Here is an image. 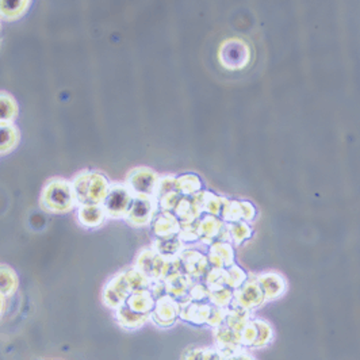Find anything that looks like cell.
<instances>
[{
  "mask_svg": "<svg viewBox=\"0 0 360 360\" xmlns=\"http://www.w3.org/2000/svg\"><path fill=\"white\" fill-rule=\"evenodd\" d=\"M158 177L152 170L137 168L128 175V188L136 193L137 197H152L158 187Z\"/></svg>",
  "mask_w": 360,
  "mask_h": 360,
  "instance_id": "obj_5",
  "label": "cell"
},
{
  "mask_svg": "<svg viewBox=\"0 0 360 360\" xmlns=\"http://www.w3.org/2000/svg\"><path fill=\"white\" fill-rule=\"evenodd\" d=\"M131 207L129 208L131 221H137V224H147L152 211L154 202L149 197H136L133 198Z\"/></svg>",
  "mask_w": 360,
  "mask_h": 360,
  "instance_id": "obj_9",
  "label": "cell"
},
{
  "mask_svg": "<svg viewBox=\"0 0 360 360\" xmlns=\"http://www.w3.org/2000/svg\"><path fill=\"white\" fill-rule=\"evenodd\" d=\"M186 268L187 271L194 277H201L207 271L208 267V259L198 252H186Z\"/></svg>",
  "mask_w": 360,
  "mask_h": 360,
  "instance_id": "obj_15",
  "label": "cell"
},
{
  "mask_svg": "<svg viewBox=\"0 0 360 360\" xmlns=\"http://www.w3.org/2000/svg\"><path fill=\"white\" fill-rule=\"evenodd\" d=\"M28 6H30V1L27 0L0 1V17L6 19H17L25 14Z\"/></svg>",
  "mask_w": 360,
  "mask_h": 360,
  "instance_id": "obj_14",
  "label": "cell"
},
{
  "mask_svg": "<svg viewBox=\"0 0 360 360\" xmlns=\"http://www.w3.org/2000/svg\"><path fill=\"white\" fill-rule=\"evenodd\" d=\"M227 311H228V309L217 308V306L211 308L207 324L210 327H213V328H218V327L224 325L225 324V318H227Z\"/></svg>",
  "mask_w": 360,
  "mask_h": 360,
  "instance_id": "obj_25",
  "label": "cell"
},
{
  "mask_svg": "<svg viewBox=\"0 0 360 360\" xmlns=\"http://www.w3.org/2000/svg\"><path fill=\"white\" fill-rule=\"evenodd\" d=\"M202 188V181L197 175H183L175 179V190L184 195H194Z\"/></svg>",
  "mask_w": 360,
  "mask_h": 360,
  "instance_id": "obj_17",
  "label": "cell"
},
{
  "mask_svg": "<svg viewBox=\"0 0 360 360\" xmlns=\"http://www.w3.org/2000/svg\"><path fill=\"white\" fill-rule=\"evenodd\" d=\"M187 310H188V313H193V314L186 316V320H190V321H193L194 324H198V325L207 324L208 317H210V311H211V308L208 305L194 304V305L188 306Z\"/></svg>",
  "mask_w": 360,
  "mask_h": 360,
  "instance_id": "obj_23",
  "label": "cell"
},
{
  "mask_svg": "<svg viewBox=\"0 0 360 360\" xmlns=\"http://www.w3.org/2000/svg\"><path fill=\"white\" fill-rule=\"evenodd\" d=\"M224 229V222L213 215L205 217L198 225V236L205 241L206 244H213V241L220 237Z\"/></svg>",
  "mask_w": 360,
  "mask_h": 360,
  "instance_id": "obj_10",
  "label": "cell"
},
{
  "mask_svg": "<svg viewBox=\"0 0 360 360\" xmlns=\"http://www.w3.org/2000/svg\"><path fill=\"white\" fill-rule=\"evenodd\" d=\"M110 188L108 180L98 172H83L74 181L76 199L87 205H98L104 201Z\"/></svg>",
  "mask_w": 360,
  "mask_h": 360,
  "instance_id": "obj_1",
  "label": "cell"
},
{
  "mask_svg": "<svg viewBox=\"0 0 360 360\" xmlns=\"http://www.w3.org/2000/svg\"><path fill=\"white\" fill-rule=\"evenodd\" d=\"M17 114L18 106L15 99L7 92H0V124H13Z\"/></svg>",
  "mask_w": 360,
  "mask_h": 360,
  "instance_id": "obj_13",
  "label": "cell"
},
{
  "mask_svg": "<svg viewBox=\"0 0 360 360\" xmlns=\"http://www.w3.org/2000/svg\"><path fill=\"white\" fill-rule=\"evenodd\" d=\"M227 231L229 233V241L231 240L234 244H241L252 236V228L245 221L227 225Z\"/></svg>",
  "mask_w": 360,
  "mask_h": 360,
  "instance_id": "obj_18",
  "label": "cell"
},
{
  "mask_svg": "<svg viewBox=\"0 0 360 360\" xmlns=\"http://www.w3.org/2000/svg\"><path fill=\"white\" fill-rule=\"evenodd\" d=\"M241 214H243V221L245 222H251L255 215H256V210H255V206L249 202H245L243 201L241 202Z\"/></svg>",
  "mask_w": 360,
  "mask_h": 360,
  "instance_id": "obj_27",
  "label": "cell"
},
{
  "mask_svg": "<svg viewBox=\"0 0 360 360\" xmlns=\"http://www.w3.org/2000/svg\"><path fill=\"white\" fill-rule=\"evenodd\" d=\"M76 204L74 186L63 179L47 183L41 195V205L49 211H69Z\"/></svg>",
  "mask_w": 360,
  "mask_h": 360,
  "instance_id": "obj_2",
  "label": "cell"
},
{
  "mask_svg": "<svg viewBox=\"0 0 360 360\" xmlns=\"http://www.w3.org/2000/svg\"><path fill=\"white\" fill-rule=\"evenodd\" d=\"M251 47L238 37H231L221 42L218 48V61L227 71H241L251 63Z\"/></svg>",
  "mask_w": 360,
  "mask_h": 360,
  "instance_id": "obj_3",
  "label": "cell"
},
{
  "mask_svg": "<svg viewBox=\"0 0 360 360\" xmlns=\"http://www.w3.org/2000/svg\"><path fill=\"white\" fill-rule=\"evenodd\" d=\"M208 298L217 308L229 309L233 302V291L227 286L208 288Z\"/></svg>",
  "mask_w": 360,
  "mask_h": 360,
  "instance_id": "obj_16",
  "label": "cell"
},
{
  "mask_svg": "<svg viewBox=\"0 0 360 360\" xmlns=\"http://www.w3.org/2000/svg\"><path fill=\"white\" fill-rule=\"evenodd\" d=\"M103 211L102 208L98 205H87L81 207L80 210V218L83 220V222H101L102 220Z\"/></svg>",
  "mask_w": 360,
  "mask_h": 360,
  "instance_id": "obj_24",
  "label": "cell"
},
{
  "mask_svg": "<svg viewBox=\"0 0 360 360\" xmlns=\"http://www.w3.org/2000/svg\"><path fill=\"white\" fill-rule=\"evenodd\" d=\"M247 281H248V275L238 265L233 264L231 267L225 268V286L227 287L237 290L238 287H241Z\"/></svg>",
  "mask_w": 360,
  "mask_h": 360,
  "instance_id": "obj_21",
  "label": "cell"
},
{
  "mask_svg": "<svg viewBox=\"0 0 360 360\" xmlns=\"http://www.w3.org/2000/svg\"><path fill=\"white\" fill-rule=\"evenodd\" d=\"M179 202L180 197L178 195V193H175V191H170V193L164 194V197L161 199V205L165 210L175 208Z\"/></svg>",
  "mask_w": 360,
  "mask_h": 360,
  "instance_id": "obj_26",
  "label": "cell"
},
{
  "mask_svg": "<svg viewBox=\"0 0 360 360\" xmlns=\"http://www.w3.org/2000/svg\"><path fill=\"white\" fill-rule=\"evenodd\" d=\"M175 208H177L178 217L186 224L194 222L201 211L198 208V206L195 205V202L190 201V199H180L179 204Z\"/></svg>",
  "mask_w": 360,
  "mask_h": 360,
  "instance_id": "obj_20",
  "label": "cell"
},
{
  "mask_svg": "<svg viewBox=\"0 0 360 360\" xmlns=\"http://www.w3.org/2000/svg\"><path fill=\"white\" fill-rule=\"evenodd\" d=\"M208 263L214 268H228L234 264V252L231 243L228 241H218L213 243L208 252Z\"/></svg>",
  "mask_w": 360,
  "mask_h": 360,
  "instance_id": "obj_8",
  "label": "cell"
},
{
  "mask_svg": "<svg viewBox=\"0 0 360 360\" xmlns=\"http://www.w3.org/2000/svg\"><path fill=\"white\" fill-rule=\"evenodd\" d=\"M256 282L263 291L265 301L279 298L282 294L286 293V288H287L286 279L281 274H277V272L261 274L257 277Z\"/></svg>",
  "mask_w": 360,
  "mask_h": 360,
  "instance_id": "obj_7",
  "label": "cell"
},
{
  "mask_svg": "<svg viewBox=\"0 0 360 360\" xmlns=\"http://www.w3.org/2000/svg\"><path fill=\"white\" fill-rule=\"evenodd\" d=\"M249 311L244 310L241 308H236V306H231L227 311V318H225V325L228 328H231V331L240 334L247 324L251 321L249 318Z\"/></svg>",
  "mask_w": 360,
  "mask_h": 360,
  "instance_id": "obj_11",
  "label": "cell"
},
{
  "mask_svg": "<svg viewBox=\"0 0 360 360\" xmlns=\"http://www.w3.org/2000/svg\"><path fill=\"white\" fill-rule=\"evenodd\" d=\"M255 322L257 325V340L254 350L256 348H263L265 345H268L272 338H274V331L271 328V325L264 321V320H260V318H255Z\"/></svg>",
  "mask_w": 360,
  "mask_h": 360,
  "instance_id": "obj_22",
  "label": "cell"
},
{
  "mask_svg": "<svg viewBox=\"0 0 360 360\" xmlns=\"http://www.w3.org/2000/svg\"><path fill=\"white\" fill-rule=\"evenodd\" d=\"M154 229L160 236H171L179 231V224L175 217L170 215L168 213H164L156 220Z\"/></svg>",
  "mask_w": 360,
  "mask_h": 360,
  "instance_id": "obj_19",
  "label": "cell"
},
{
  "mask_svg": "<svg viewBox=\"0 0 360 360\" xmlns=\"http://www.w3.org/2000/svg\"><path fill=\"white\" fill-rule=\"evenodd\" d=\"M265 298L263 295V291L260 286L257 284L256 278L249 279L244 283L241 287L233 291V302L231 306L244 309V310H252L259 308L264 304Z\"/></svg>",
  "mask_w": 360,
  "mask_h": 360,
  "instance_id": "obj_4",
  "label": "cell"
},
{
  "mask_svg": "<svg viewBox=\"0 0 360 360\" xmlns=\"http://www.w3.org/2000/svg\"><path fill=\"white\" fill-rule=\"evenodd\" d=\"M225 360H256L255 357H252L249 352H247L244 348L241 351H238L237 354L231 355V358Z\"/></svg>",
  "mask_w": 360,
  "mask_h": 360,
  "instance_id": "obj_28",
  "label": "cell"
},
{
  "mask_svg": "<svg viewBox=\"0 0 360 360\" xmlns=\"http://www.w3.org/2000/svg\"><path fill=\"white\" fill-rule=\"evenodd\" d=\"M133 202L131 191L125 186H113L104 199L106 211L111 215H121L129 211Z\"/></svg>",
  "mask_w": 360,
  "mask_h": 360,
  "instance_id": "obj_6",
  "label": "cell"
},
{
  "mask_svg": "<svg viewBox=\"0 0 360 360\" xmlns=\"http://www.w3.org/2000/svg\"><path fill=\"white\" fill-rule=\"evenodd\" d=\"M18 141L19 134L13 124H0V154L11 152Z\"/></svg>",
  "mask_w": 360,
  "mask_h": 360,
  "instance_id": "obj_12",
  "label": "cell"
}]
</instances>
